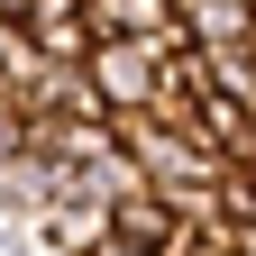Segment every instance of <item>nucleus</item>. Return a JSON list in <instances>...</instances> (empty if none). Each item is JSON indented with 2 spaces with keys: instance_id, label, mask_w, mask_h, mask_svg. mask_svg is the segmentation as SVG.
Listing matches in <instances>:
<instances>
[{
  "instance_id": "5",
  "label": "nucleus",
  "mask_w": 256,
  "mask_h": 256,
  "mask_svg": "<svg viewBox=\"0 0 256 256\" xmlns=\"http://www.w3.org/2000/svg\"><path fill=\"white\" fill-rule=\"evenodd\" d=\"M0 256H46V229L37 220H0Z\"/></svg>"
},
{
  "instance_id": "1",
  "label": "nucleus",
  "mask_w": 256,
  "mask_h": 256,
  "mask_svg": "<svg viewBox=\"0 0 256 256\" xmlns=\"http://www.w3.org/2000/svg\"><path fill=\"white\" fill-rule=\"evenodd\" d=\"M82 74H92V92H101L110 119H146L156 101H165V55H156L146 37H101Z\"/></svg>"
},
{
  "instance_id": "3",
  "label": "nucleus",
  "mask_w": 256,
  "mask_h": 256,
  "mask_svg": "<svg viewBox=\"0 0 256 256\" xmlns=\"http://www.w3.org/2000/svg\"><path fill=\"white\" fill-rule=\"evenodd\" d=\"M37 229H46V256H92V247L119 229V210H110V202H92V192H64Z\"/></svg>"
},
{
  "instance_id": "2",
  "label": "nucleus",
  "mask_w": 256,
  "mask_h": 256,
  "mask_svg": "<svg viewBox=\"0 0 256 256\" xmlns=\"http://www.w3.org/2000/svg\"><path fill=\"white\" fill-rule=\"evenodd\" d=\"M64 192H74V183H64L37 146H0V220H46Z\"/></svg>"
},
{
  "instance_id": "4",
  "label": "nucleus",
  "mask_w": 256,
  "mask_h": 256,
  "mask_svg": "<svg viewBox=\"0 0 256 256\" xmlns=\"http://www.w3.org/2000/svg\"><path fill=\"white\" fill-rule=\"evenodd\" d=\"M28 119H110V110H101V92H92L82 64H46V82H37V101H28Z\"/></svg>"
}]
</instances>
